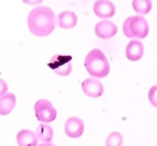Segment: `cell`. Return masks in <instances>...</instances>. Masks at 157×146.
Returning <instances> with one entry per match:
<instances>
[{"label":"cell","instance_id":"cell-1","mask_svg":"<svg viewBox=\"0 0 157 146\" xmlns=\"http://www.w3.org/2000/svg\"><path fill=\"white\" fill-rule=\"evenodd\" d=\"M27 25L33 35L46 37L54 31L55 14L51 8L39 6L31 10L27 18Z\"/></svg>","mask_w":157,"mask_h":146},{"label":"cell","instance_id":"cell-2","mask_svg":"<svg viewBox=\"0 0 157 146\" xmlns=\"http://www.w3.org/2000/svg\"><path fill=\"white\" fill-rule=\"evenodd\" d=\"M84 66L88 74L94 77H105L110 72V63L105 55L98 48L92 50L85 57Z\"/></svg>","mask_w":157,"mask_h":146},{"label":"cell","instance_id":"cell-3","mask_svg":"<svg viewBox=\"0 0 157 146\" xmlns=\"http://www.w3.org/2000/svg\"><path fill=\"white\" fill-rule=\"evenodd\" d=\"M123 31H124V35L129 39H132V38L143 39L148 35L150 26L147 21L142 15L129 16L125 20L123 25Z\"/></svg>","mask_w":157,"mask_h":146},{"label":"cell","instance_id":"cell-4","mask_svg":"<svg viewBox=\"0 0 157 146\" xmlns=\"http://www.w3.org/2000/svg\"><path fill=\"white\" fill-rule=\"evenodd\" d=\"M48 68L60 77H67L72 70V56L70 55H54L48 62Z\"/></svg>","mask_w":157,"mask_h":146},{"label":"cell","instance_id":"cell-5","mask_svg":"<svg viewBox=\"0 0 157 146\" xmlns=\"http://www.w3.org/2000/svg\"><path fill=\"white\" fill-rule=\"evenodd\" d=\"M36 117L41 122H54L57 117V111L53 104L46 99H40L36 102L35 107Z\"/></svg>","mask_w":157,"mask_h":146},{"label":"cell","instance_id":"cell-6","mask_svg":"<svg viewBox=\"0 0 157 146\" xmlns=\"http://www.w3.org/2000/svg\"><path fill=\"white\" fill-rule=\"evenodd\" d=\"M63 128H65V133L68 137L78 139L84 132V122L81 118L72 116L66 120Z\"/></svg>","mask_w":157,"mask_h":146},{"label":"cell","instance_id":"cell-7","mask_svg":"<svg viewBox=\"0 0 157 146\" xmlns=\"http://www.w3.org/2000/svg\"><path fill=\"white\" fill-rule=\"evenodd\" d=\"M82 89L84 94L92 98H98L102 96L105 88H103L102 83L95 79H86L82 82Z\"/></svg>","mask_w":157,"mask_h":146},{"label":"cell","instance_id":"cell-8","mask_svg":"<svg viewBox=\"0 0 157 146\" xmlns=\"http://www.w3.org/2000/svg\"><path fill=\"white\" fill-rule=\"evenodd\" d=\"M94 13L98 17L101 18H109L115 14V6L108 0H98L94 3Z\"/></svg>","mask_w":157,"mask_h":146},{"label":"cell","instance_id":"cell-9","mask_svg":"<svg viewBox=\"0 0 157 146\" xmlns=\"http://www.w3.org/2000/svg\"><path fill=\"white\" fill-rule=\"evenodd\" d=\"M117 32V27L114 23L109 21H101L95 26V33L101 39H110Z\"/></svg>","mask_w":157,"mask_h":146},{"label":"cell","instance_id":"cell-10","mask_svg":"<svg viewBox=\"0 0 157 146\" xmlns=\"http://www.w3.org/2000/svg\"><path fill=\"white\" fill-rule=\"evenodd\" d=\"M126 57L130 61H138L142 58L144 54V46L141 41L138 40H132L128 43L125 51Z\"/></svg>","mask_w":157,"mask_h":146},{"label":"cell","instance_id":"cell-11","mask_svg":"<svg viewBox=\"0 0 157 146\" xmlns=\"http://www.w3.org/2000/svg\"><path fill=\"white\" fill-rule=\"evenodd\" d=\"M16 142L18 146H38V137L36 132L23 129L16 134Z\"/></svg>","mask_w":157,"mask_h":146},{"label":"cell","instance_id":"cell-12","mask_svg":"<svg viewBox=\"0 0 157 146\" xmlns=\"http://www.w3.org/2000/svg\"><path fill=\"white\" fill-rule=\"evenodd\" d=\"M16 104V97L12 92H8L0 98V115L10 114Z\"/></svg>","mask_w":157,"mask_h":146},{"label":"cell","instance_id":"cell-13","mask_svg":"<svg viewBox=\"0 0 157 146\" xmlns=\"http://www.w3.org/2000/svg\"><path fill=\"white\" fill-rule=\"evenodd\" d=\"M78 23V17L71 11H63L58 15V25L60 28L71 29Z\"/></svg>","mask_w":157,"mask_h":146},{"label":"cell","instance_id":"cell-14","mask_svg":"<svg viewBox=\"0 0 157 146\" xmlns=\"http://www.w3.org/2000/svg\"><path fill=\"white\" fill-rule=\"evenodd\" d=\"M36 135L38 137V141L42 142V143H48L52 141L54 132H53V129L51 128V126L42 122L36 129Z\"/></svg>","mask_w":157,"mask_h":146},{"label":"cell","instance_id":"cell-15","mask_svg":"<svg viewBox=\"0 0 157 146\" xmlns=\"http://www.w3.org/2000/svg\"><path fill=\"white\" fill-rule=\"evenodd\" d=\"M132 8L138 14H147L152 9V1L150 0H133Z\"/></svg>","mask_w":157,"mask_h":146},{"label":"cell","instance_id":"cell-16","mask_svg":"<svg viewBox=\"0 0 157 146\" xmlns=\"http://www.w3.org/2000/svg\"><path fill=\"white\" fill-rule=\"evenodd\" d=\"M123 135L120 132H111L105 140V146H122Z\"/></svg>","mask_w":157,"mask_h":146},{"label":"cell","instance_id":"cell-17","mask_svg":"<svg viewBox=\"0 0 157 146\" xmlns=\"http://www.w3.org/2000/svg\"><path fill=\"white\" fill-rule=\"evenodd\" d=\"M147 98L150 100V103L153 107H157V85H154L153 87H151V89L148 90Z\"/></svg>","mask_w":157,"mask_h":146},{"label":"cell","instance_id":"cell-18","mask_svg":"<svg viewBox=\"0 0 157 146\" xmlns=\"http://www.w3.org/2000/svg\"><path fill=\"white\" fill-rule=\"evenodd\" d=\"M8 84L0 79V97H3L6 94H8Z\"/></svg>","mask_w":157,"mask_h":146},{"label":"cell","instance_id":"cell-19","mask_svg":"<svg viewBox=\"0 0 157 146\" xmlns=\"http://www.w3.org/2000/svg\"><path fill=\"white\" fill-rule=\"evenodd\" d=\"M39 146H56V145L53 143H42V144H40Z\"/></svg>","mask_w":157,"mask_h":146}]
</instances>
